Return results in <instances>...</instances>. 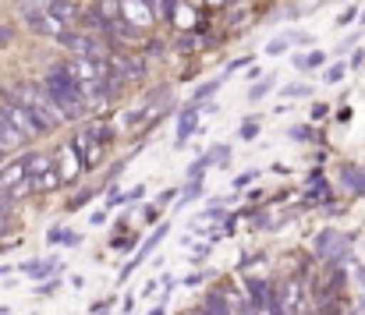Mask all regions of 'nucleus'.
Masks as SVG:
<instances>
[{
	"label": "nucleus",
	"instance_id": "39448f33",
	"mask_svg": "<svg viewBox=\"0 0 365 315\" xmlns=\"http://www.w3.org/2000/svg\"><path fill=\"white\" fill-rule=\"evenodd\" d=\"M107 64H110V75H118L121 82H138V78H145V71H149L145 57H138V53H118V57H110Z\"/></svg>",
	"mask_w": 365,
	"mask_h": 315
},
{
	"label": "nucleus",
	"instance_id": "7c9ffc66",
	"mask_svg": "<svg viewBox=\"0 0 365 315\" xmlns=\"http://www.w3.org/2000/svg\"><path fill=\"white\" fill-rule=\"evenodd\" d=\"M291 138L305 142V138H312V131H309V128H291Z\"/></svg>",
	"mask_w": 365,
	"mask_h": 315
},
{
	"label": "nucleus",
	"instance_id": "a878e982",
	"mask_svg": "<svg viewBox=\"0 0 365 315\" xmlns=\"http://www.w3.org/2000/svg\"><path fill=\"white\" fill-rule=\"evenodd\" d=\"M160 14H163L167 21H174V14H178V0H160Z\"/></svg>",
	"mask_w": 365,
	"mask_h": 315
},
{
	"label": "nucleus",
	"instance_id": "6ab92c4d",
	"mask_svg": "<svg viewBox=\"0 0 365 315\" xmlns=\"http://www.w3.org/2000/svg\"><path fill=\"white\" fill-rule=\"evenodd\" d=\"M298 36H302V32H284V36H277V39L266 46V53H273V57H277V53H284L291 43H298Z\"/></svg>",
	"mask_w": 365,
	"mask_h": 315
},
{
	"label": "nucleus",
	"instance_id": "4468645a",
	"mask_svg": "<svg viewBox=\"0 0 365 315\" xmlns=\"http://www.w3.org/2000/svg\"><path fill=\"white\" fill-rule=\"evenodd\" d=\"M64 185V177H61V170L53 167V170H46L43 177H36V195H46V192H53V188H61Z\"/></svg>",
	"mask_w": 365,
	"mask_h": 315
},
{
	"label": "nucleus",
	"instance_id": "7ed1b4c3",
	"mask_svg": "<svg viewBox=\"0 0 365 315\" xmlns=\"http://www.w3.org/2000/svg\"><path fill=\"white\" fill-rule=\"evenodd\" d=\"M0 110L7 113V120H11V124H14V128H18L25 138H39V135H46V128L36 120V113H32L29 106L18 103V100L7 93V89H0Z\"/></svg>",
	"mask_w": 365,
	"mask_h": 315
},
{
	"label": "nucleus",
	"instance_id": "dca6fc26",
	"mask_svg": "<svg viewBox=\"0 0 365 315\" xmlns=\"http://www.w3.org/2000/svg\"><path fill=\"white\" fill-rule=\"evenodd\" d=\"M46 241H50V244H68V248H75V244L82 241V234H75V230H68V227H53Z\"/></svg>",
	"mask_w": 365,
	"mask_h": 315
},
{
	"label": "nucleus",
	"instance_id": "4c0bfd02",
	"mask_svg": "<svg viewBox=\"0 0 365 315\" xmlns=\"http://www.w3.org/2000/svg\"><path fill=\"white\" fill-rule=\"evenodd\" d=\"M7 220H11V216H0V237H4V230H7Z\"/></svg>",
	"mask_w": 365,
	"mask_h": 315
},
{
	"label": "nucleus",
	"instance_id": "f3484780",
	"mask_svg": "<svg viewBox=\"0 0 365 315\" xmlns=\"http://www.w3.org/2000/svg\"><path fill=\"white\" fill-rule=\"evenodd\" d=\"M163 237H167V223H160V227H156V230H153V234L145 237V244L138 248V255H135V259L142 262V259H145L149 252H156V248H160V241H163Z\"/></svg>",
	"mask_w": 365,
	"mask_h": 315
},
{
	"label": "nucleus",
	"instance_id": "aec40b11",
	"mask_svg": "<svg viewBox=\"0 0 365 315\" xmlns=\"http://www.w3.org/2000/svg\"><path fill=\"white\" fill-rule=\"evenodd\" d=\"M220 86H224V78H210V82H202V86L195 89V106L202 103V100H210V96H213Z\"/></svg>",
	"mask_w": 365,
	"mask_h": 315
},
{
	"label": "nucleus",
	"instance_id": "ddd939ff",
	"mask_svg": "<svg viewBox=\"0 0 365 315\" xmlns=\"http://www.w3.org/2000/svg\"><path fill=\"white\" fill-rule=\"evenodd\" d=\"M202 315H231V309H227V301H224V294H220V287H213L206 298H202V309H199Z\"/></svg>",
	"mask_w": 365,
	"mask_h": 315
},
{
	"label": "nucleus",
	"instance_id": "e433bc0d",
	"mask_svg": "<svg viewBox=\"0 0 365 315\" xmlns=\"http://www.w3.org/2000/svg\"><path fill=\"white\" fill-rule=\"evenodd\" d=\"M149 315H167V305H156V309H149Z\"/></svg>",
	"mask_w": 365,
	"mask_h": 315
},
{
	"label": "nucleus",
	"instance_id": "6e6552de",
	"mask_svg": "<svg viewBox=\"0 0 365 315\" xmlns=\"http://www.w3.org/2000/svg\"><path fill=\"white\" fill-rule=\"evenodd\" d=\"M29 177V167H25V156H18V160H11L4 170H0V195L4 192H11L18 181H25Z\"/></svg>",
	"mask_w": 365,
	"mask_h": 315
},
{
	"label": "nucleus",
	"instance_id": "1a4fd4ad",
	"mask_svg": "<svg viewBox=\"0 0 365 315\" xmlns=\"http://www.w3.org/2000/svg\"><path fill=\"white\" fill-rule=\"evenodd\" d=\"M25 167H29V177L36 181V177H43L46 170H53L57 160H53L50 153H32V156H25Z\"/></svg>",
	"mask_w": 365,
	"mask_h": 315
},
{
	"label": "nucleus",
	"instance_id": "c756f323",
	"mask_svg": "<svg viewBox=\"0 0 365 315\" xmlns=\"http://www.w3.org/2000/svg\"><path fill=\"white\" fill-rule=\"evenodd\" d=\"M255 177H259V174H255V170H248V174H242V177L235 181V188H248V185H252Z\"/></svg>",
	"mask_w": 365,
	"mask_h": 315
},
{
	"label": "nucleus",
	"instance_id": "72a5a7b5",
	"mask_svg": "<svg viewBox=\"0 0 365 315\" xmlns=\"http://www.w3.org/2000/svg\"><path fill=\"white\" fill-rule=\"evenodd\" d=\"M351 266H355V280L365 287V266H362V262H351Z\"/></svg>",
	"mask_w": 365,
	"mask_h": 315
},
{
	"label": "nucleus",
	"instance_id": "412c9836",
	"mask_svg": "<svg viewBox=\"0 0 365 315\" xmlns=\"http://www.w3.org/2000/svg\"><path fill=\"white\" fill-rule=\"evenodd\" d=\"M273 82H277V78H273V75H266V78H262V82H255V86H252V89H248V100H252V103H255V100H262V96H266V93H269V89H273Z\"/></svg>",
	"mask_w": 365,
	"mask_h": 315
},
{
	"label": "nucleus",
	"instance_id": "5701e85b",
	"mask_svg": "<svg viewBox=\"0 0 365 315\" xmlns=\"http://www.w3.org/2000/svg\"><path fill=\"white\" fill-rule=\"evenodd\" d=\"M210 160H213V163H227V160H231V145H224V142L213 145V149H210Z\"/></svg>",
	"mask_w": 365,
	"mask_h": 315
},
{
	"label": "nucleus",
	"instance_id": "2eb2a0df",
	"mask_svg": "<svg viewBox=\"0 0 365 315\" xmlns=\"http://www.w3.org/2000/svg\"><path fill=\"white\" fill-rule=\"evenodd\" d=\"M29 195H36V181H32V177H25V181H18L11 192H4L7 202H21V199H29Z\"/></svg>",
	"mask_w": 365,
	"mask_h": 315
},
{
	"label": "nucleus",
	"instance_id": "f257e3e1",
	"mask_svg": "<svg viewBox=\"0 0 365 315\" xmlns=\"http://www.w3.org/2000/svg\"><path fill=\"white\" fill-rule=\"evenodd\" d=\"M39 86H43L46 100L64 113V120H75V117L82 113V106H86V93H82V86H78V78H75L71 64H53V68L43 75V82H39Z\"/></svg>",
	"mask_w": 365,
	"mask_h": 315
},
{
	"label": "nucleus",
	"instance_id": "9b49d317",
	"mask_svg": "<svg viewBox=\"0 0 365 315\" xmlns=\"http://www.w3.org/2000/svg\"><path fill=\"white\" fill-rule=\"evenodd\" d=\"M195 128H199V106L188 103L185 110H181V120H178V142H185Z\"/></svg>",
	"mask_w": 365,
	"mask_h": 315
},
{
	"label": "nucleus",
	"instance_id": "473e14b6",
	"mask_svg": "<svg viewBox=\"0 0 365 315\" xmlns=\"http://www.w3.org/2000/svg\"><path fill=\"white\" fill-rule=\"evenodd\" d=\"M348 21H355V7H348V11L337 18V25H348Z\"/></svg>",
	"mask_w": 365,
	"mask_h": 315
},
{
	"label": "nucleus",
	"instance_id": "4be33fe9",
	"mask_svg": "<svg viewBox=\"0 0 365 315\" xmlns=\"http://www.w3.org/2000/svg\"><path fill=\"white\" fill-rule=\"evenodd\" d=\"M284 96H291V100H302V96H312V89H309L305 82H291V86L284 89Z\"/></svg>",
	"mask_w": 365,
	"mask_h": 315
},
{
	"label": "nucleus",
	"instance_id": "f03ea898",
	"mask_svg": "<svg viewBox=\"0 0 365 315\" xmlns=\"http://www.w3.org/2000/svg\"><path fill=\"white\" fill-rule=\"evenodd\" d=\"M7 93H11L21 106H29V110L36 113V120H39L46 131H53L57 124H64V113L46 100V93H43V86H39V82H18V86H11Z\"/></svg>",
	"mask_w": 365,
	"mask_h": 315
},
{
	"label": "nucleus",
	"instance_id": "2f4dec72",
	"mask_svg": "<svg viewBox=\"0 0 365 315\" xmlns=\"http://www.w3.org/2000/svg\"><path fill=\"white\" fill-rule=\"evenodd\" d=\"M89 195H93V192H82V195H75V199H71V206H68V210H78V206H82V202H89Z\"/></svg>",
	"mask_w": 365,
	"mask_h": 315
},
{
	"label": "nucleus",
	"instance_id": "bb28decb",
	"mask_svg": "<svg viewBox=\"0 0 365 315\" xmlns=\"http://www.w3.org/2000/svg\"><path fill=\"white\" fill-rule=\"evenodd\" d=\"M255 135H259V120H255V117H248V120L242 124V138H255Z\"/></svg>",
	"mask_w": 365,
	"mask_h": 315
},
{
	"label": "nucleus",
	"instance_id": "58836bf2",
	"mask_svg": "<svg viewBox=\"0 0 365 315\" xmlns=\"http://www.w3.org/2000/svg\"><path fill=\"white\" fill-rule=\"evenodd\" d=\"M0 160H4V156H0Z\"/></svg>",
	"mask_w": 365,
	"mask_h": 315
},
{
	"label": "nucleus",
	"instance_id": "9d476101",
	"mask_svg": "<svg viewBox=\"0 0 365 315\" xmlns=\"http://www.w3.org/2000/svg\"><path fill=\"white\" fill-rule=\"evenodd\" d=\"M341 181L355 192V195H365V170L355 167V163H341Z\"/></svg>",
	"mask_w": 365,
	"mask_h": 315
},
{
	"label": "nucleus",
	"instance_id": "f704fd0d",
	"mask_svg": "<svg viewBox=\"0 0 365 315\" xmlns=\"http://www.w3.org/2000/svg\"><path fill=\"white\" fill-rule=\"evenodd\" d=\"M192 46H195V43H192V36H185V39H181V43H178V50H181V53H188V50H192Z\"/></svg>",
	"mask_w": 365,
	"mask_h": 315
},
{
	"label": "nucleus",
	"instance_id": "20e7f679",
	"mask_svg": "<svg viewBox=\"0 0 365 315\" xmlns=\"http://www.w3.org/2000/svg\"><path fill=\"white\" fill-rule=\"evenodd\" d=\"M21 18H25V25H29L36 36H46V39H61V36H64V29H68V25H61L46 7H25V11H21Z\"/></svg>",
	"mask_w": 365,
	"mask_h": 315
},
{
	"label": "nucleus",
	"instance_id": "c9c22d12",
	"mask_svg": "<svg viewBox=\"0 0 365 315\" xmlns=\"http://www.w3.org/2000/svg\"><path fill=\"white\" fill-rule=\"evenodd\" d=\"M156 287H160V284H156V280H149V284L142 287V294H145V298H153V291H156Z\"/></svg>",
	"mask_w": 365,
	"mask_h": 315
},
{
	"label": "nucleus",
	"instance_id": "423d86ee",
	"mask_svg": "<svg viewBox=\"0 0 365 315\" xmlns=\"http://www.w3.org/2000/svg\"><path fill=\"white\" fill-rule=\"evenodd\" d=\"M156 11V4H149V0H121V18L128 21V25H153V14Z\"/></svg>",
	"mask_w": 365,
	"mask_h": 315
},
{
	"label": "nucleus",
	"instance_id": "f8f14e48",
	"mask_svg": "<svg viewBox=\"0 0 365 315\" xmlns=\"http://www.w3.org/2000/svg\"><path fill=\"white\" fill-rule=\"evenodd\" d=\"M46 11L61 21V25H68V21H75V14H78V7H75V0H46Z\"/></svg>",
	"mask_w": 365,
	"mask_h": 315
},
{
	"label": "nucleus",
	"instance_id": "c85d7f7f",
	"mask_svg": "<svg viewBox=\"0 0 365 315\" xmlns=\"http://www.w3.org/2000/svg\"><path fill=\"white\" fill-rule=\"evenodd\" d=\"M53 287H61V277H53V280H43V284H39V298H46Z\"/></svg>",
	"mask_w": 365,
	"mask_h": 315
},
{
	"label": "nucleus",
	"instance_id": "b1692460",
	"mask_svg": "<svg viewBox=\"0 0 365 315\" xmlns=\"http://www.w3.org/2000/svg\"><path fill=\"white\" fill-rule=\"evenodd\" d=\"M11 43H14V25L0 18V50H4V46H11Z\"/></svg>",
	"mask_w": 365,
	"mask_h": 315
},
{
	"label": "nucleus",
	"instance_id": "cd10ccee",
	"mask_svg": "<svg viewBox=\"0 0 365 315\" xmlns=\"http://www.w3.org/2000/svg\"><path fill=\"white\" fill-rule=\"evenodd\" d=\"M199 192H202V181H192V185L185 188V195H181V202H192V199H195Z\"/></svg>",
	"mask_w": 365,
	"mask_h": 315
},
{
	"label": "nucleus",
	"instance_id": "0eeeda50",
	"mask_svg": "<svg viewBox=\"0 0 365 315\" xmlns=\"http://www.w3.org/2000/svg\"><path fill=\"white\" fill-rule=\"evenodd\" d=\"M29 138L7 120V113L0 110V156H7V153H14V149H21Z\"/></svg>",
	"mask_w": 365,
	"mask_h": 315
},
{
	"label": "nucleus",
	"instance_id": "a211bd4d",
	"mask_svg": "<svg viewBox=\"0 0 365 315\" xmlns=\"http://www.w3.org/2000/svg\"><path fill=\"white\" fill-rule=\"evenodd\" d=\"M323 64H327V53H323V50L305 53V57H294V68H298V71H316V68H323Z\"/></svg>",
	"mask_w": 365,
	"mask_h": 315
},
{
	"label": "nucleus",
	"instance_id": "393cba45",
	"mask_svg": "<svg viewBox=\"0 0 365 315\" xmlns=\"http://www.w3.org/2000/svg\"><path fill=\"white\" fill-rule=\"evenodd\" d=\"M344 71H348V64H330V68H327V75H323V78H327V82H330V86H334V82H341V78H344Z\"/></svg>",
	"mask_w": 365,
	"mask_h": 315
}]
</instances>
